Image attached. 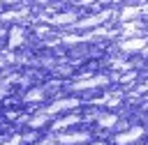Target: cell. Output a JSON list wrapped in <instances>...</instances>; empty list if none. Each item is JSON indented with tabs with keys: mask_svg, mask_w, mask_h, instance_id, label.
I'll list each match as a JSON object with an SVG mask.
<instances>
[{
	"mask_svg": "<svg viewBox=\"0 0 148 145\" xmlns=\"http://www.w3.org/2000/svg\"><path fill=\"white\" fill-rule=\"evenodd\" d=\"M109 76H92V78H79L74 83H69V92L74 94H81V92H92L102 85H109Z\"/></svg>",
	"mask_w": 148,
	"mask_h": 145,
	"instance_id": "1",
	"label": "cell"
},
{
	"mask_svg": "<svg viewBox=\"0 0 148 145\" xmlns=\"http://www.w3.org/2000/svg\"><path fill=\"white\" fill-rule=\"evenodd\" d=\"M81 106V101L76 99V97H67V99H56V101H51L46 108H42L44 113H49V115H58V113H65V110H74V108H79Z\"/></svg>",
	"mask_w": 148,
	"mask_h": 145,
	"instance_id": "2",
	"label": "cell"
},
{
	"mask_svg": "<svg viewBox=\"0 0 148 145\" xmlns=\"http://www.w3.org/2000/svg\"><path fill=\"white\" fill-rule=\"evenodd\" d=\"M141 136H143V129H141V127H130L127 131L118 133V136L113 138V143H116V145H132V143H136Z\"/></svg>",
	"mask_w": 148,
	"mask_h": 145,
	"instance_id": "3",
	"label": "cell"
},
{
	"mask_svg": "<svg viewBox=\"0 0 148 145\" xmlns=\"http://www.w3.org/2000/svg\"><path fill=\"white\" fill-rule=\"evenodd\" d=\"M86 140H90V133H88V131L58 133V143H60V145H79V143H86Z\"/></svg>",
	"mask_w": 148,
	"mask_h": 145,
	"instance_id": "4",
	"label": "cell"
},
{
	"mask_svg": "<svg viewBox=\"0 0 148 145\" xmlns=\"http://www.w3.org/2000/svg\"><path fill=\"white\" fill-rule=\"evenodd\" d=\"M51 25H67V23H79V12L69 9V12H60V14H51L49 21Z\"/></svg>",
	"mask_w": 148,
	"mask_h": 145,
	"instance_id": "5",
	"label": "cell"
},
{
	"mask_svg": "<svg viewBox=\"0 0 148 145\" xmlns=\"http://www.w3.org/2000/svg\"><path fill=\"white\" fill-rule=\"evenodd\" d=\"M146 44H148L146 37H134V39H123V41L118 44V48L125 51V53H136V51H143Z\"/></svg>",
	"mask_w": 148,
	"mask_h": 145,
	"instance_id": "6",
	"label": "cell"
},
{
	"mask_svg": "<svg viewBox=\"0 0 148 145\" xmlns=\"http://www.w3.org/2000/svg\"><path fill=\"white\" fill-rule=\"evenodd\" d=\"M49 120H51V115H49V113L37 110L35 115H30V117H28V127H30L32 131H39L42 127H46V124H49Z\"/></svg>",
	"mask_w": 148,
	"mask_h": 145,
	"instance_id": "7",
	"label": "cell"
},
{
	"mask_svg": "<svg viewBox=\"0 0 148 145\" xmlns=\"http://www.w3.org/2000/svg\"><path fill=\"white\" fill-rule=\"evenodd\" d=\"M118 122H120V120H118L116 113H102L99 120H97V127H99V129H116Z\"/></svg>",
	"mask_w": 148,
	"mask_h": 145,
	"instance_id": "8",
	"label": "cell"
},
{
	"mask_svg": "<svg viewBox=\"0 0 148 145\" xmlns=\"http://www.w3.org/2000/svg\"><path fill=\"white\" fill-rule=\"evenodd\" d=\"M141 14H143V9H139L136 5H130V7H123V12H120V21H123V23H127V21L139 18Z\"/></svg>",
	"mask_w": 148,
	"mask_h": 145,
	"instance_id": "9",
	"label": "cell"
},
{
	"mask_svg": "<svg viewBox=\"0 0 148 145\" xmlns=\"http://www.w3.org/2000/svg\"><path fill=\"white\" fill-rule=\"evenodd\" d=\"M79 122H81V115H67V117H60V120H56L53 129H56V131H60V129L74 127V124H79Z\"/></svg>",
	"mask_w": 148,
	"mask_h": 145,
	"instance_id": "10",
	"label": "cell"
},
{
	"mask_svg": "<svg viewBox=\"0 0 148 145\" xmlns=\"http://www.w3.org/2000/svg\"><path fill=\"white\" fill-rule=\"evenodd\" d=\"M23 39H25V30H23L21 25H18V28H16V25L9 28V46H18Z\"/></svg>",
	"mask_w": 148,
	"mask_h": 145,
	"instance_id": "11",
	"label": "cell"
},
{
	"mask_svg": "<svg viewBox=\"0 0 148 145\" xmlns=\"http://www.w3.org/2000/svg\"><path fill=\"white\" fill-rule=\"evenodd\" d=\"M46 97V87H30L28 92H25V101H42Z\"/></svg>",
	"mask_w": 148,
	"mask_h": 145,
	"instance_id": "12",
	"label": "cell"
},
{
	"mask_svg": "<svg viewBox=\"0 0 148 145\" xmlns=\"http://www.w3.org/2000/svg\"><path fill=\"white\" fill-rule=\"evenodd\" d=\"M37 37H49V32H51V28L49 25H35V30H32Z\"/></svg>",
	"mask_w": 148,
	"mask_h": 145,
	"instance_id": "13",
	"label": "cell"
},
{
	"mask_svg": "<svg viewBox=\"0 0 148 145\" xmlns=\"http://www.w3.org/2000/svg\"><path fill=\"white\" fill-rule=\"evenodd\" d=\"M35 145H60V143H58V136H49L44 140H37Z\"/></svg>",
	"mask_w": 148,
	"mask_h": 145,
	"instance_id": "14",
	"label": "cell"
},
{
	"mask_svg": "<svg viewBox=\"0 0 148 145\" xmlns=\"http://www.w3.org/2000/svg\"><path fill=\"white\" fill-rule=\"evenodd\" d=\"M0 145H23V138H21V136H12V138H7V140L0 143Z\"/></svg>",
	"mask_w": 148,
	"mask_h": 145,
	"instance_id": "15",
	"label": "cell"
},
{
	"mask_svg": "<svg viewBox=\"0 0 148 145\" xmlns=\"http://www.w3.org/2000/svg\"><path fill=\"white\" fill-rule=\"evenodd\" d=\"M56 74H58V76H69L72 69H69V67H56Z\"/></svg>",
	"mask_w": 148,
	"mask_h": 145,
	"instance_id": "16",
	"label": "cell"
},
{
	"mask_svg": "<svg viewBox=\"0 0 148 145\" xmlns=\"http://www.w3.org/2000/svg\"><path fill=\"white\" fill-rule=\"evenodd\" d=\"M141 55H143V58H148V44H146V48L141 51Z\"/></svg>",
	"mask_w": 148,
	"mask_h": 145,
	"instance_id": "17",
	"label": "cell"
},
{
	"mask_svg": "<svg viewBox=\"0 0 148 145\" xmlns=\"http://www.w3.org/2000/svg\"><path fill=\"white\" fill-rule=\"evenodd\" d=\"M146 30H148V21H146Z\"/></svg>",
	"mask_w": 148,
	"mask_h": 145,
	"instance_id": "18",
	"label": "cell"
}]
</instances>
